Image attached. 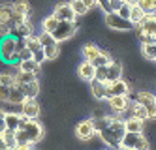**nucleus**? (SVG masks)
Masks as SVG:
<instances>
[{"label": "nucleus", "instance_id": "obj_52", "mask_svg": "<svg viewBox=\"0 0 156 150\" xmlns=\"http://www.w3.org/2000/svg\"><path fill=\"white\" fill-rule=\"evenodd\" d=\"M154 62H156V58H154Z\"/></svg>", "mask_w": 156, "mask_h": 150}, {"label": "nucleus", "instance_id": "obj_18", "mask_svg": "<svg viewBox=\"0 0 156 150\" xmlns=\"http://www.w3.org/2000/svg\"><path fill=\"white\" fill-rule=\"evenodd\" d=\"M128 111H130V117H133V118H139V120H147L149 118V113H147V109H145L139 101H132L130 103V107H128ZM126 111V113H128Z\"/></svg>", "mask_w": 156, "mask_h": 150}, {"label": "nucleus", "instance_id": "obj_17", "mask_svg": "<svg viewBox=\"0 0 156 150\" xmlns=\"http://www.w3.org/2000/svg\"><path fill=\"white\" fill-rule=\"evenodd\" d=\"M107 128L111 130V133H113L119 141L122 139V135L126 133V124H124V120H122V118H117V117L111 118V124L107 126Z\"/></svg>", "mask_w": 156, "mask_h": 150}, {"label": "nucleus", "instance_id": "obj_12", "mask_svg": "<svg viewBox=\"0 0 156 150\" xmlns=\"http://www.w3.org/2000/svg\"><path fill=\"white\" fill-rule=\"evenodd\" d=\"M137 32H145V34H152L156 36V13H147L139 23H137Z\"/></svg>", "mask_w": 156, "mask_h": 150}, {"label": "nucleus", "instance_id": "obj_38", "mask_svg": "<svg viewBox=\"0 0 156 150\" xmlns=\"http://www.w3.org/2000/svg\"><path fill=\"white\" fill-rule=\"evenodd\" d=\"M0 83L6 86H13L15 85V73H0Z\"/></svg>", "mask_w": 156, "mask_h": 150}, {"label": "nucleus", "instance_id": "obj_40", "mask_svg": "<svg viewBox=\"0 0 156 150\" xmlns=\"http://www.w3.org/2000/svg\"><path fill=\"white\" fill-rule=\"evenodd\" d=\"M130 8H132V4H128V2H122V6L117 9V13H119L120 17H124V19H130Z\"/></svg>", "mask_w": 156, "mask_h": 150}, {"label": "nucleus", "instance_id": "obj_5", "mask_svg": "<svg viewBox=\"0 0 156 150\" xmlns=\"http://www.w3.org/2000/svg\"><path fill=\"white\" fill-rule=\"evenodd\" d=\"M23 130L27 131L28 139L34 143V145H36L38 141H41V139H43V135H45V130H43L41 122L36 120V118H28V122H27V126H25Z\"/></svg>", "mask_w": 156, "mask_h": 150}, {"label": "nucleus", "instance_id": "obj_37", "mask_svg": "<svg viewBox=\"0 0 156 150\" xmlns=\"http://www.w3.org/2000/svg\"><path fill=\"white\" fill-rule=\"evenodd\" d=\"M137 4L147 11V13H151V11H156V0H137Z\"/></svg>", "mask_w": 156, "mask_h": 150}, {"label": "nucleus", "instance_id": "obj_50", "mask_svg": "<svg viewBox=\"0 0 156 150\" xmlns=\"http://www.w3.org/2000/svg\"><path fill=\"white\" fill-rule=\"evenodd\" d=\"M2 148H8V146H6V143H4V139H2V137H0V150H2Z\"/></svg>", "mask_w": 156, "mask_h": 150}, {"label": "nucleus", "instance_id": "obj_41", "mask_svg": "<svg viewBox=\"0 0 156 150\" xmlns=\"http://www.w3.org/2000/svg\"><path fill=\"white\" fill-rule=\"evenodd\" d=\"M139 41H141V43H156V36H152V34H145V32H139Z\"/></svg>", "mask_w": 156, "mask_h": 150}, {"label": "nucleus", "instance_id": "obj_15", "mask_svg": "<svg viewBox=\"0 0 156 150\" xmlns=\"http://www.w3.org/2000/svg\"><path fill=\"white\" fill-rule=\"evenodd\" d=\"M120 75H122V66L119 64V62H111V64H107L105 66V75H104V83H113V81H117V79H120Z\"/></svg>", "mask_w": 156, "mask_h": 150}, {"label": "nucleus", "instance_id": "obj_19", "mask_svg": "<svg viewBox=\"0 0 156 150\" xmlns=\"http://www.w3.org/2000/svg\"><path fill=\"white\" fill-rule=\"evenodd\" d=\"M98 137L102 139L104 145H107V146H111V148H120V141L117 139L113 133H111L109 128H105V130H102V131H98Z\"/></svg>", "mask_w": 156, "mask_h": 150}, {"label": "nucleus", "instance_id": "obj_28", "mask_svg": "<svg viewBox=\"0 0 156 150\" xmlns=\"http://www.w3.org/2000/svg\"><path fill=\"white\" fill-rule=\"evenodd\" d=\"M57 25H58V19H57V17H55V15L51 13V15H47L45 19L41 21V30H43V32H49V34H51L55 28H57Z\"/></svg>", "mask_w": 156, "mask_h": 150}, {"label": "nucleus", "instance_id": "obj_46", "mask_svg": "<svg viewBox=\"0 0 156 150\" xmlns=\"http://www.w3.org/2000/svg\"><path fill=\"white\" fill-rule=\"evenodd\" d=\"M19 56H21V60H27V58H32V51H30L28 47H25V49H21V51H19Z\"/></svg>", "mask_w": 156, "mask_h": 150}, {"label": "nucleus", "instance_id": "obj_6", "mask_svg": "<svg viewBox=\"0 0 156 150\" xmlns=\"http://www.w3.org/2000/svg\"><path fill=\"white\" fill-rule=\"evenodd\" d=\"M75 135H77V139H81V141H90L94 135H98L92 118L81 120L79 124H77V126H75Z\"/></svg>", "mask_w": 156, "mask_h": 150}, {"label": "nucleus", "instance_id": "obj_51", "mask_svg": "<svg viewBox=\"0 0 156 150\" xmlns=\"http://www.w3.org/2000/svg\"><path fill=\"white\" fill-rule=\"evenodd\" d=\"M4 117H6V111H4V109H0V118H4Z\"/></svg>", "mask_w": 156, "mask_h": 150}, {"label": "nucleus", "instance_id": "obj_7", "mask_svg": "<svg viewBox=\"0 0 156 150\" xmlns=\"http://www.w3.org/2000/svg\"><path fill=\"white\" fill-rule=\"evenodd\" d=\"M105 101H107V105L111 107V111L117 113V114L126 113L128 107H130V103H132L128 96H109V98H105Z\"/></svg>", "mask_w": 156, "mask_h": 150}, {"label": "nucleus", "instance_id": "obj_44", "mask_svg": "<svg viewBox=\"0 0 156 150\" xmlns=\"http://www.w3.org/2000/svg\"><path fill=\"white\" fill-rule=\"evenodd\" d=\"M98 2V8L104 11V13H107V11H111V4H109V0H96Z\"/></svg>", "mask_w": 156, "mask_h": 150}, {"label": "nucleus", "instance_id": "obj_24", "mask_svg": "<svg viewBox=\"0 0 156 150\" xmlns=\"http://www.w3.org/2000/svg\"><path fill=\"white\" fill-rule=\"evenodd\" d=\"M145 15H147V11H145L139 4H132V8H130V21L133 23V26H136Z\"/></svg>", "mask_w": 156, "mask_h": 150}, {"label": "nucleus", "instance_id": "obj_36", "mask_svg": "<svg viewBox=\"0 0 156 150\" xmlns=\"http://www.w3.org/2000/svg\"><path fill=\"white\" fill-rule=\"evenodd\" d=\"M13 11H17V13H23V15H30V4L27 2V0H17V2H13Z\"/></svg>", "mask_w": 156, "mask_h": 150}, {"label": "nucleus", "instance_id": "obj_8", "mask_svg": "<svg viewBox=\"0 0 156 150\" xmlns=\"http://www.w3.org/2000/svg\"><path fill=\"white\" fill-rule=\"evenodd\" d=\"M15 53V38L12 34H6V36L0 38V58L4 62H8V58Z\"/></svg>", "mask_w": 156, "mask_h": 150}, {"label": "nucleus", "instance_id": "obj_23", "mask_svg": "<svg viewBox=\"0 0 156 150\" xmlns=\"http://www.w3.org/2000/svg\"><path fill=\"white\" fill-rule=\"evenodd\" d=\"M15 143H17V148H32V145H34L28 139L25 130H15Z\"/></svg>", "mask_w": 156, "mask_h": 150}, {"label": "nucleus", "instance_id": "obj_33", "mask_svg": "<svg viewBox=\"0 0 156 150\" xmlns=\"http://www.w3.org/2000/svg\"><path fill=\"white\" fill-rule=\"evenodd\" d=\"M70 6H72V9L75 11L77 17H83V15L88 13V8L83 4V0H70Z\"/></svg>", "mask_w": 156, "mask_h": 150}, {"label": "nucleus", "instance_id": "obj_22", "mask_svg": "<svg viewBox=\"0 0 156 150\" xmlns=\"http://www.w3.org/2000/svg\"><path fill=\"white\" fill-rule=\"evenodd\" d=\"M100 53H102V49H100L96 43H85L81 47V54H83L85 60H92L94 56H98Z\"/></svg>", "mask_w": 156, "mask_h": 150}, {"label": "nucleus", "instance_id": "obj_21", "mask_svg": "<svg viewBox=\"0 0 156 150\" xmlns=\"http://www.w3.org/2000/svg\"><path fill=\"white\" fill-rule=\"evenodd\" d=\"M27 98H25V94L21 92V88L17 86V85H13L12 88H9V96H8V103H12V105H21Z\"/></svg>", "mask_w": 156, "mask_h": 150}, {"label": "nucleus", "instance_id": "obj_3", "mask_svg": "<svg viewBox=\"0 0 156 150\" xmlns=\"http://www.w3.org/2000/svg\"><path fill=\"white\" fill-rule=\"evenodd\" d=\"M51 34H53V38L57 40L58 43L68 41V40H72L77 34V23L75 21H58L57 28H55Z\"/></svg>", "mask_w": 156, "mask_h": 150}, {"label": "nucleus", "instance_id": "obj_45", "mask_svg": "<svg viewBox=\"0 0 156 150\" xmlns=\"http://www.w3.org/2000/svg\"><path fill=\"white\" fill-rule=\"evenodd\" d=\"M27 47V40L25 38H15V51L19 53L21 49H25Z\"/></svg>", "mask_w": 156, "mask_h": 150}, {"label": "nucleus", "instance_id": "obj_16", "mask_svg": "<svg viewBox=\"0 0 156 150\" xmlns=\"http://www.w3.org/2000/svg\"><path fill=\"white\" fill-rule=\"evenodd\" d=\"M21 88V92L25 94V98H36L40 94V81L34 79L30 83H23V85H17Z\"/></svg>", "mask_w": 156, "mask_h": 150}, {"label": "nucleus", "instance_id": "obj_14", "mask_svg": "<svg viewBox=\"0 0 156 150\" xmlns=\"http://www.w3.org/2000/svg\"><path fill=\"white\" fill-rule=\"evenodd\" d=\"M90 92L92 96L98 99V101H105V96H107V83L100 79H92L90 81Z\"/></svg>", "mask_w": 156, "mask_h": 150}, {"label": "nucleus", "instance_id": "obj_10", "mask_svg": "<svg viewBox=\"0 0 156 150\" xmlns=\"http://www.w3.org/2000/svg\"><path fill=\"white\" fill-rule=\"evenodd\" d=\"M130 94V85L122 79H117L113 83H107V96H128Z\"/></svg>", "mask_w": 156, "mask_h": 150}, {"label": "nucleus", "instance_id": "obj_27", "mask_svg": "<svg viewBox=\"0 0 156 150\" xmlns=\"http://www.w3.org/2000/svg\"><path fill=\"white\" fill-rule=\"evenodd\" d=\"M0 137L4 139V143H6L8 148H17V143H15V130L6 128L2 133H0Z\"/></svg>", "mask_w": 156, "mask_h": 150}, {"label": "nucleus", "instance_id": "obj_4", "mask_svg": "<svg viewBox=\"0 0 156 150\" xmlns=\"http://www.w3.org/2000/svg\"><path fill=\"white\" fill-rule=\"evenodd\" d=\"M133 101H139L147 109L149 118H156V96L154 94H151V92H137L133 96Z\"/></svg>", "mask_w": 156, "mask_h": 150}, {"label": "nucleus", "instance_id": "obj_2", "mask_svg": "<svg viewBox=\"0 0 156 150\" xmlns=\"http://www.w3.org/2000/svg\"><path fill=\"white\" fill-rule=\"evenodd\" d=\"M104 21H105V26L111 30H117V32H128L133 28V23L130 19L120 17L117 11H107L104 13Z\"/></svg>", "mask_w": 156, "mask_h": 150}, {"label": "nucleus", "instance_id": "obj_48", "mask_svg": "<svg viewBox=\"0 0 156 150\" xmlns=\"http://www.w3.org/2000/svg\"><path fill=\"white\" fill-rule=\"evenodd\" d=\"M83 4L88 8V11H90V9H94V8L98 6V2H96V0H83Z\"/></svg>", "mask_w": 156, "mask_h": 150}, {"label": "nucleus", "instance_id": "obj_49", "mask_svg": "<svg viewBox=\"0 0 156 150\" xmlns=\"http://www.w3.org/2000/svg\"><path fill=\"white\" fill-rule=\"evenodd\" d=\"M4 130H6V120H4V118H0V133H2Z\"/></svg>", "mask_w": 156, "mask_h": 150}, {"label": "nucleus", "instance_id": "obj_1", "mask_svg": "<svg viewBox=\"0 0 156 150\" xmlns=\"http://www.w3.org/2000/svg\"><path fill=\"white\" fill-rule=\"evenodd\" d=\"M151 143L149 139L145 137L141 131H126L120 139V148H130V150H143V148H149Z\"/></svg>", "mask_w": 156, "mask_h": 150}, {"label": "nucleus", "instance_id": "obj_30", "mask_svg": "<svg viewBox=\"0 0 156 150\" xmlns=\"http://www.w3.org/2000/svg\"><path fill=\"white\" fill-rule=\"evenodd\" d=\"M124 124H126V131H143V120H139V118H133V117H130V118H126L124 120Z\"/></svg>", "mask_w": 156, "mask_h": 150}, {"label": "nucleus", "instance_id": "obj_13", "mask_svg": "<svg viewBox=\"0 0 156 150\" xmlns=\"http://www.w3.org/2000/svg\"><path fill=\"white\" fill-rule=\"evenodd\" d=\"M77 75H79L83 81H90L96 77V66L90 62V60H83L79 66H77Z\"/></svg>", "mask_w": 156, "mask_h": 150}, {"label": "nucleus", "instance_id": "obj_26", "mask_svg": "<svg viewBox=\"0 0 156 150\" xmlns=\"http://www.w3.org/2000/svg\"><path fill=\"white\" fill-rule=\"evenodd\" d=\"M38 79V73H32V72H23V70H17L15 73V85H23V83H30V81Z\"/></svg>", "mask_w": 156, "mask_h": 150}, {"label": "nucleus", "instance_id": "obj_11", "mask_svg": "<svg viewBox=\"0 0 156 150\" xmlns=\"http://www.w3.org/2000/svg\"><path fill=\"white\" fill-rule=\"evenodd\" d=\"M21 114H25L27 118H38L40 117V103L36 98H27L21 103Z\"/></svg>", "mask_w": 156, "mask_h": 150}, {"label": "nucleus", "instance_id": "obj_42", "mask_svg": "<svg viewBox=\"0 0 156 150\" xmlns=\"http://www.w3.org/2000/svg\"><path fill=\"white\" fill-rule=\"evenodd\" d=\"M32 58H34V60H36L38 64H43V62H45V53H43V47L32 53Z\"/></svg>", "mask_w": 156, "mask_h": 150}, {"label": "nucleus", "instance_id": "obj_20", "mask_svg": "<svg viewBox=\"0 0 156 150\" xmlns=\"http://www.w3.org/2000/svg\"><path fill=\"white\" fill-rule=\"evenodd\" d=\"M17 70L32 72V73H40V72H41V64H38L34 58H27V60H21V62L17 64Z\"/></svg>", "mask_w": 156, "mask_h": 150}, {"label": "nucleus", "instance_id": "obj_34", "mask_svg": "<svg viewBox=\"0 0 156 150\" xmlns=\"http://www.w3.org/2000/svg\"><path fill=\"white\" fill-rule=\"evenodd\" d=\"M111 118H113V117H107V114H105V117H96V118H92L94 128H96V133L102 131V130H105L107 126L111 124Z\"/></svg>", "mask_w": 156, "mask_h": 150}, {"label": "nucleus", "instance_id": "obj_31", "mask_svg": "<svg viewBox=\"0 0 156 150\" xmlns=\"http://www.w3.org/2000/svg\"><path fill=\"white\" fill-rule=\"evenodd\" d=\"M90 62H92L96 68H100V66H107V64H111V62H113V58H111V54H109V53H104V51H102L98 56H94Z\"/></svg>", "mask_w": 156, "mask_h": 150}, {"label": "nucleus", "instance_id": "obj_9", "mask_svg": "<svg viewBox=\"0 0 156 150\" xmlns=\"http://www.w3.org/2000/svg\"><path fill=\"white\" fill-rule=\"evenodd\" d=\"M53 15L57 17L58 21H75L77 19L75 11L70 6V2H60V4H57V6H55V9H53Z\"/></svg>", "mask_w": 156, "mask_h": 150}, {"label": "nucleus", "instance_id": "obj_32", "mask_svg": "<svg viewBox=\"0 0 156 150\" xmlns=\"http://www.w3.org/2000/svg\"><path fill=\"white\" fill-rule=\"evenodd\" d=\"M13 13V2H2L0 4V19L2 21H9V17H12Z\"/></svg>", "mask_w": 156, "mask_h": 150}, {"label": "nucleus", "instance_id": "obj_39", "mask_svg": "<svg viewBox=\"0 0 156 150\" xmlns=\"http://www.w3.org/2000/svg\"><path fill=\"white\" fill-rule=\"evenodd\" d=\"M38 40H40V43L43 45V47H45V45H49V43H55V41H57V40L53 38V34H49V32H43V30H41V34L38 36Z\"/></svg>", "mask_w": 156, "mask_h": 150}, {"label": "nucleus", "instance_id": "obj_43", "mask_svg": "<svg viewBox=\"0 0 156 150\" xmlns=\"http://www.w3.org/2000/svg\"><path fill=\"white\" fill-rule=\"evenodd\" d=\"M9 88H12V86H6V85H2V83H0V101H8Z\"/></svg>", "mask_w": 156, "mask_h": 150}, {"label": "nucleus", "instance_id": "obj_29", "mask_svg": "<svg viewBox=\"0 0 156 150\" xmlns=\"http://www.w3.org/2000/svg\"><path fill=\"white\" fill-rule=\"evenodd\" d=\"M19 118H21V113H6V128L9 130H17L19 128Z\"/></svg>", "mask_w": 156, "mask_h": 150}, {"label": "nucleus", "instance_id": "obj_25", "mask_svg": "<svg viewBox=\"0 0 156 150\" xmlns=\"http://www.w3.org/2000/svg\"><path fill=\"white\" fill-rule=\"evenodd\" d=\"M43 53H45V60H55V58H58V54H60L58 41L45 45V47H43Z\"/></svg>", "mask_w": 156, "mask_h": 150}, {"label": "nucleus", "instance_id": "obj_35", "mask_svg": "<svg viewBox=\"0 0 156 150\" xmlns=\"http://www.w3.org/2000/svg\"><path fill=\"white\" fill-rule=\"evenodd\" d=\"M141 53H143L145 58L154 60L156 58V43H143L141 45Z\"/></svg>", "mask_w": 156, "mask_h": 150}, {"label": "nucleus", "instance_id": "obj_47", "mask_svg": "<svg viewBox=\"0 0 156 150\" xmlns=\"http://www.w3.org/2000/svg\"><path fill=\"white\" fill-rule=\"evenodd\" d=\"M122 2H124V0H109V4H111V11H117V9L122 6Z\"/></svg>", "mask_w": 156, "mask_h": 150}]
</instances>
